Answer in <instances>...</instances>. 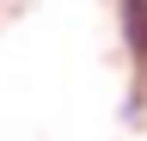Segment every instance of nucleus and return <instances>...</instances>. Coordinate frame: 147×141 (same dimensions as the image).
<instances>
[{
	"label": "nucleus",
	"instance_id": "1",
	"mask_svg": "<svg viewBox=\"0 0 147 141\" xmlns=\"http://www.w3.org/2000/svg\"><path fill=\"white\" fill-rule=\"evenodd\" d=\"M117 31H123V49H129L141 92H147V0H117Z\"/></svg>",
	"mask_w": 147,
	"mask_h": 141
},
{
	"label": "nucleus",
	"instance_id": "2",
	"mask_svg": "<svg viewBox=\"0 0 147 141\" xmlns=\"http://www.w3.org/2000/svg\"><path fill=\"white\" fill-rule=\"evenodd\" d=\"M0 6H12V0H0Z\"/></svg>",
	"mask_w": 147,
	"mask_h": 141
}]
</instances>
